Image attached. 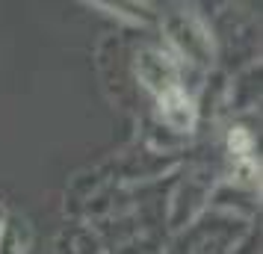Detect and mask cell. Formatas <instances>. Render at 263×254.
I'll return each instance as SVG.
<instances>
[{
	"mask_svg": "<svg viewBox=\"0 0 263 254\" xmlns=\"http://www.w3.org/2000/svg\"><path fill=\"white\" fill-rule=\"evenodd\" d=\"M249 233V219L210 207L195 222L180 228L163 254H234Z\"/></svg>",
	"mask_w": 263,
	"mask_h": 254,
	"instance_id": "1",
	"label": "cell"
},
{
	"mask_svg": "<svg viewBox=\"0 0 263 254\" xmlns=\"http://www.w3.org/2000/svg\"><path fill=\"white\" fill-rule=\"evenodd\" d=\"M163 36H166V50L183 68V86H186V71H210L216 60V38L195 12L180 9L166 15Z\"/></svg>",
	"mask_w": 263,
	"mask_h": 254,
	"instance_id": "2",
	"label": "cell"
},
{
	"mask_svg": "<svg viewBox=\"0 0 263 254\" xmlns=\"http://www.w3.org/2000/svg\"><path fill=\"white\" fill-rule=\"evenodd\" d=\"M133 74L148 95H166L172 89H186L183 86V68L180 62L166 50V45H142L133 53Z\"/></svg>",
	"mask_w": 263,
	"mask_h": 254,
	"instance_id": "3",
	"label": "cell"
},
{
	"mask_svg": "<svg viewBox=\"0 0 263 254\" xmlns=\"http://www.w3.org/2000/svg\"><path fill=\"white\" fill-rule=\"evenodd\" d=\"M213 195V183L204 181V174H190L186 181L178 186V192L172 198V210H168V225L178 233L180 228H186L190 222L201 216L207 210V201Z\"/></svg>",
	"mask_w": 263,
	"mask_h": 254,
	"instance_id": "4",
	"label": "cell"
},
{
	"mask_svg": "<svg viewBox=\"0 0 263 254\" xmlns=\"http://www.w3.org/2000/svg\"><path fill=\"white\" fill-rule=\"evenodd\" d=\"M157 101V119L163 124V130L190 136L198 124V97L190 89H172L166 95L154 97Z\"/></svg>",
	"mask_w": 263,
	"mask_h": 254,
	"instance_id": "5",
	"label": "cell"
},
{
	"mask_svg": "<svg viewBox=\"0 0 263 254\" xmlns=\"http://www.w3.org/2000/svg\"><path fill=\"white\" fill-rule=\"evenodd\" d=\"M30 242H33L30 222L24 216L6 213L0 225V254H30Z\"/></svg>",
	"mask_w": 263,
	"mask_h": 254,
	"instance_id": "6",
	"label": "cell"
},
{
	"mask_svg": "<svg viewBox=\"0 0 263 254\" xmlns=\"http://www.w3.org/2000/svg\"><path fill=\"white\" fill-rule=\"evenodd\" d=\"M260 104V65H251L231 83V109H254Z\"/></svg>",
	"mask_w": 263,
	"mask_h": 254,
	"instance_id": "7",
	"label": "cell"
},
{
	"mask_svg": "<svg viewBox=\"0 0 263 254\" xmlns=\"http://www.w3.org/2000/svg\"><path fill=\"white\" fill-rule=\"evenodd\" d=\"M57 254H104V245L98 233L83 225H71L60 233L57 240Z\"/></svg>",
	"mask_w": 263,
	"mask_h": 254,
	"instance_id": "8",
	"label": "cell"
},
{
	"mask_svg": "<svg viewBox=\"0 0 263 254\" xmlns=\"http://www.w3.org/2000/svg\"><path fill=\"white\" fill-rule=\"evenodd\" d=\"M254 142H257L254 130L246 127L242 121H234V124L228 127V136H225L231 163H234V160H257V157H254Z\"/></svg>",
	"mask_w": 263,
	"mask_h": 254,
	"instance_id": "9",
	"label": "cell"
},
{
	"mask_svg": "<svg viewBox=\"0 0 263 254\" xmlns=\"http://www.w3.org/2000/svg\"><path fill=\"white\" fill-rule=\"evenodd\" d=\"M3 219H6V210H3V204H0V225H3Z\"/></svg>",
	"mask_w": 263,
	"mask_h": 254,
	"instance_id": "10",
	"label": "cell"
}]
</instances>
